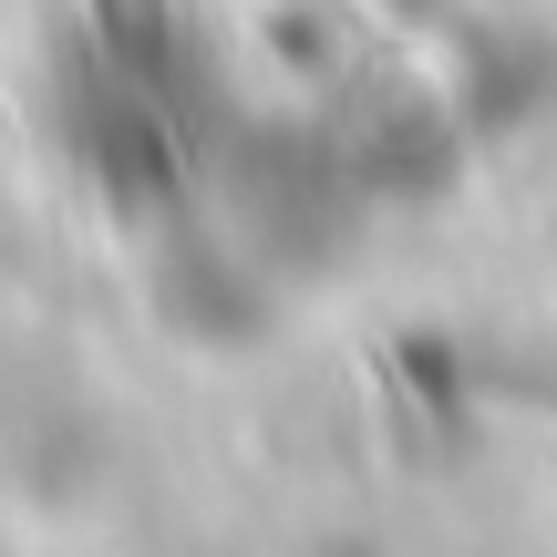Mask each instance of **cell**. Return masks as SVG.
Here are the masks:
<instances>
[{
    "label": "cell",
    "mask_w": 557,
    "mask_h": 557,
    "mask_svg": "<svg viewBox=\"0 0 557 557\" xmlns=\"http://www.w3.org/2000/svg\"><path fill=\"white\" fill-rule=\"evenodd\" d=\"M103 11H114V32H135V41L156 32V0H103Z\"/></svg>",
    "instance_id": "obj_1"
}]
</instances>
